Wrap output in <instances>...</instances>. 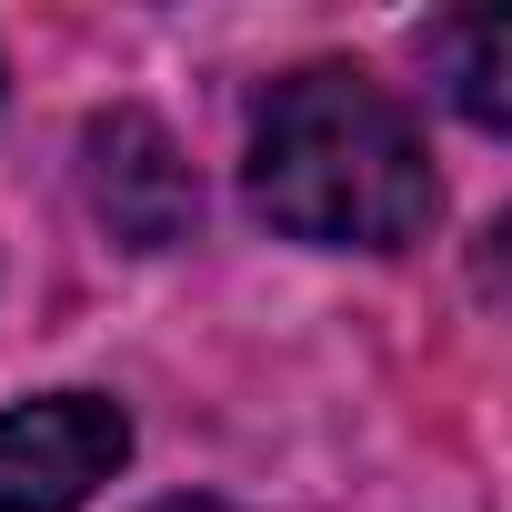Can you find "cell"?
<instances>
[{
    "instance_id": "obj_1",
    "label": "cell",
    "mask_w": 512,
    "mask_h": 512,
    "mask_svg": "<svg viewBox=\"0 0 512 512\" xmlns=\"http://www.w3.org/2000/svg\"><path fill=\"white\" fill-rule=\"evenodd\" d=\"M251 201L292 241L402 251L432 231L442 181H432V151L402 121V101L382 81L322 61V71L272 81L262 121H251Z\"/></svg>"
},
{
    "instance_id": "obj_2",
    "label": "cell",
    "mask_w": 512,
    "mask_h": 512,
    "mask_svg": "<svg viewBox=\"0 0 512 512\" xmlns=\"http://www.w3.org/2000/svg\"><path fill=\"white\" fill-rule=\"evenodd\" d=\"M131 452L121 402L101 392H51L0 412V512H81Z\"/></svg>"
},
{
    "instance_id": "obj_3",
    "label": "cell",
    "mask_w": 512,
    "mask_h": 512,
    "mask_svg": "<svg viewBox=\"0 0 512 512\" xmlns=\"http://www.w3.org/2000/svg\"><path fill=\"white\" fill-rule=\"evenodd\" d=\"M91 211L131 241V251H171L201 221V181L181 161V141L151 111H101L91 121Z\"/></svg>"
},
{
    "instance_id": "obj_4",
    "label": "cell",
    "mask_w": 512,
    "mask_h": 512,
    "mask_svg": "<svg viewBox=\"0 0 512 512\" xmlns=\"http://www.w3.org/2000/svg\"><path fill=\"white\" fill-rule=\"evenodd\" d=\"M432 61H452V101L482 121V131H502L512 121V91H502V61H512V31L482 11V21H442L432 31Z\"/></svg>"
},
{
    "instance_id": "obj_5",
    "label": "cell",
    "mask_w": 512,
    "mask_h": 512,
    "mask_svg": "<svg viewBox=\"0 0 512 512\" xmlns=\"http://www.w3.org/2000/svg\"><path fill=\"white\" fill-rule=\"evenodd\" d=\"M161 512H221V502H161Z\"/></svg>"
}]
</instances>
